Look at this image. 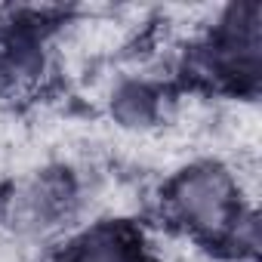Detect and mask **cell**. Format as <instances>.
I'll return each mask as SVG.
<instances>
[{
    "instance_id": "2",
    "label": "cell",
    "mask_w": 262,
    "mask_h": 262,
    "mask_svg": "<svg viewBox=\"0 0 262 262\" xmlns=\"http://www.w3.org/2000/svg\"><path fill=\"white\" fill-rule=\"evenodd\" d=\"M74 204H77L74 182L65 173L47 170L19 179L0 204V216L10 225V231L22 237H37L59 228L71 216Z\"/></svg>"
},
{
    "instance_id": "3",
    "label": "cell",
    "mask_w": 262,
    "mask_h": 262,
    "mask_svg": "<svg viewBox=\"0 0 262 262\" xmlns=\"http://www.w3.org/2000/svg\"><path fill=\"white\" fill-rule=\"evenodd\" d=\"M56 262H151L142 241L126 225H96L77 234Z\"/></svg>"
},
{
    "instance_id": "1",
    "label": "cell",
    "mask_w": 262,
    "mask_h": 262,
    "mask_svg": "<svg viewBox=\"0 0 262 262\" xmlns=\"http://www.w3.org/2000/svg\"><path fill=\"white\" fill-rule=\"evenodd\" d=\"M170 219L198 241H228L247 213L234 173L222 164H191L167 188Z\"/></svg>"
}]
</instances>
